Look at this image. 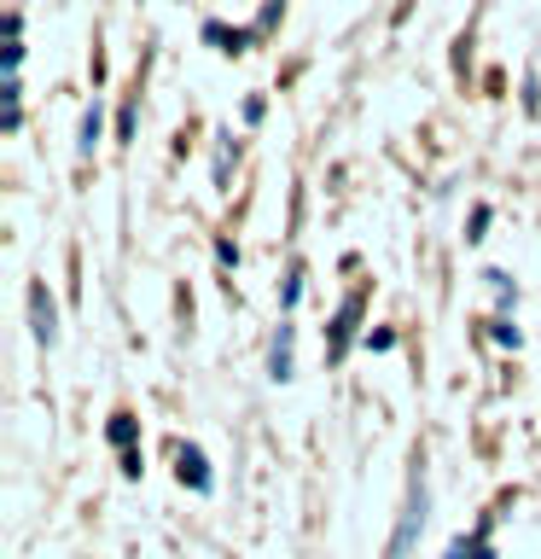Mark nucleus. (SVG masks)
Segmentation results:
<instances>
[{"label":"nucleus","instance_id":"13","mask_svg":"<svg viewBox=\"0 0 541 559\" xmlns=\"http://www.w3.org/2000/svg\"><path fill=\"white\" fill-rule=\"evenodd\" d=\"M117 140H134V105H122V117H117Z\"/></svg>","mask_w":541,"mask_h":559},{"label":"nucleus","instance_id":"10","mask_svg":"<svg viewBox=\"0 0 541 559\" xmlns=\"http://www.w3.org/2000/svg\"><path fill=\"white\" fill-rule=\"evenodd\" d=\"M483 280H489V286H495V297H501V314H506V309H513V304H518V280H513V274H501V269H489Z\"/></svg>","mask_w":541,"mask_h":559},{"label":"nucleus","instance_id":"9","mask_svg":"<svg viewBox=\"0 0 541 559\" xmlns=\"http://www.w3.org/2000/svg\"><path fill=\"white\" fill-rule=\"evenodd\" d=\"M105 437H111V443H117L122 454H129V449L140 443V419H134V414H111V426H105Z\"/></svg>","mask_w":541,"mask_h":559},{"label":"nucleus","instance_id":"4","mask_svg":"<svg viewBox=\"0 0 541 559\" xmlns=\"http://www.w3.org/2000/svg\"><path fill=\"white\" fill-rule=\"evenodd\" d=\"M29 326H35V338H41L47 349L59 344V309H52V292L41 286V280L29 286Z\"/></svg>","mask_w":541,"mask_h":559},{"label":"nucleus","instance_id":"2","mask_svg":"<svg viewBox=\"0 0 541 559\" xmlns=\"http://www.w3.org/2000/svg\"><path fill=\"white\" fill-rule=\"evenodd\" d=\"M175 478H181L192 496H209V489H216V478H209V461H204L199 443H181V449H175Z\"/></svg>","mask_w":541,"mask_h":559},{"label":"nucleus","instance_id":"8","mask_svg":"<svg viewBox=\"0 0 541 559\" xmlns=\"http://www.w3.org/2000/svg\"><path fill=\"white\" fill-rule=\"evenodd\" d=\"M99 134H105V111H99V99H94V105H87V117H82V140H76V152H82V157H94Z\"/></svg>","mask_w":541,"mask_h":559},{"label":"nucleus","instance_id":"5","mask_svg":"<svg viewBox=\"0 0 541 559\" xmlns=\"http://www.w3.org/2000/svg\"><path fill=\"white\" fill-rule=\"evenodd\" d=\"M291 373H297V326H291V321H279L274 349H268V379H274V384H286Z\"/></svg>","mask_w":541,"mask_h":559},{"label":"nucleus","instance_id":"7","mask_svg":"<svg viewBox=\"0 0 541 559\" xmlns=\"http://www.w3.org/2000/svg\"><path fill=\"white\" fill-rule=\"evenodd\" d=\"M204 41H221V52H244L256 41V29H221V24H204Z\"/></svg>","mask_w":541,"mask_h":559},{"label":"nucleus","instance_id":"6","mask_svg":"<svg viewBox=\"0 0 541 559\" xmlns=\"http://www.w3.org/2000/svg\"><path fill=\"white\" fill-rule=\"evenodd\" d=\"M448 559H495V548H489V519L471 536H454L448 542Z\"/></svg>","mask_w":541,"mask_h":559},{"label":"nucleus","instance_id":"3","mask_svg":"<svg viewBox=\"0 0 541 559\" xmlns=\"http://www.w3.org/2000/svg\"><path fill=\"white\" fill-rule=\"evenodd\" d=\"M356 321H361V292L344 297V309L332 314V338H326V361H344L349 344H356Z\"/></svg>","mask_w":541,"mask_h":559},{"label":"nucleus","instance_id":"11","mask_svg":"<svg viewBox=\"0 0 541 559\" xmlns=\"http://www.w3.org/2000/svg\"><path fill=\"white\" fill-rule=\"evenodd\" d=\"M489 338L506 344V349H518V344H524V332L513 326V314H495V321H489Z\"/></svg>","mask_w":541,"mask_h":559},{"label":"nucleus","instance_id":"15","mask_svg":"<svg viewBox=\"0 0 541 559\" xmlns=\"http://www.w3.org/2000/svg\"><path fill=\"white\" fill-rule=\"evenodd\" d=\"M483 227H489V210L478 204V210H471V234H466V239H483Z\"/></svg>","mask_w":541,"mask_h":559},{"label":"nucleus","instance_id":"14","mask_svg":"<svg viewBox=\"0 0 541 559\" xmlns=\"http://www.w3.org/2000/svg\"><path fill=\"white\" fill-rule=\"evenodd\" d=\"M216 257L227 262V269H239V245L233 239H216Z\"/></svg>","mask_w":541,"mask_h":559},{"label":"nucleus","instance_id":"1","mask_svg":"<svg viewBox=\"0 0 541 559\" xmlns=\"http://www.w3.org/2000/svg\"><path fill=\"white\" fill-rule=\"evenodd\" d=\"M425 513H431V489H425V466H419L413 484H408V507H401L396 536H390V559H408V554H413L419 531H425Z\"/></svg>","mask_w":541,"mask_h":559},{"label":"nucleus","instance_id":"12","mask_svg":"<svg viewBox=\"0 0 541 559\" xmlns=\"http://www.w3.org/2000/svg\"><path fill=\"white\" fill-rule=\"evenodd\" d=\"M297 297H303V269L286 274V286H279V309H297Z\"/></svg>","mask_w":541,"mask_h":559}]
</instances>
